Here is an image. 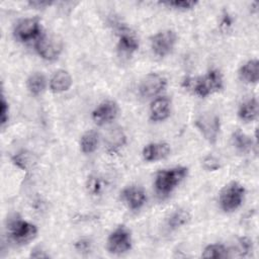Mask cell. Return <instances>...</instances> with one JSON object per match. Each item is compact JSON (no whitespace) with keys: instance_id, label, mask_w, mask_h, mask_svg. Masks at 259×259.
<instances>
[{"instance_id":"obj_1","label":"cell","mask_w":259,"mask_h":259,"mask_svg":"<svg viewBox=\"0 0 259 259\" xmlns=\"http://www.w3.org/2000/svg\"><path fill=\"white\" fill-rule=\"evenodd\" d=\"M182 87L187 91L204 98L224 88L223 75L219 70L212 69L200 77H185L182 81Z\"/></svg>"},{"instance_id":"obj_2","label":"cell","mask_w":259,"mask_h":259,"mask_svg":"<svg viewBox=\"0 0 259 259\" xmlns=\"http://www.w3.org/2000/svg\"><path fill=\"white\" fill-rule=\"evenodd\" d=\"M188 168L184 166H177L171 169L161 170L157 173L155 178V187L158 193L167 195L187 176Z\"/></svg>"},{"instance_id":"obj_3","label":"cell","mask_w":259,"mask_h":259,"mask_svg":"<svg viewBox=\"0 0 259 259\" xmlns=\"http://www.w3.org/2000/svg\"><path fill=\"white\" fill-rule=\"evenodd\" d=\"M35 51L46 61H55L61 55L64 44L62 38L52 32L41 33L35 41Z\"/></svg>"},{"instance_id":"obj_4","label":"cell","mask_w":259,"mask_h":259,"mask_svg":"<svg viewBox=\"0 0 259 259\" xmlns=\"http://www.w3.org/2000/svg\"><path fill=\"white\" fill-rule=\"evenodd\" d=\"M244 196V186L239 182L232 181L225 185L220 192V206L225 212H233L241 206Z\"/></svg>"},{"instance_id":"obj_5","label":"cell","mask_w":259,"mask_h":259,"mask_svg":"<svg viewBox=\"0 0 259 259\" xmlns=\"http://www.w3.org/2000/svg\"><path fill=\"white\" fill-rule=\"evenodd\" d=\"M7 230L12 241L19 245L27 244L28 242L33 240L37 234V229L35 225L23 221L19 218L10 220L7 224Z\"/></svg>"},{"instance_id":"obj_6","label":"cell","mask_w":259,"mask_h":259,"mask_svg":"<svg viewBox=\"0 0 259 259\" xmlns=\"http://www.w3.org/2000/svg\"><path fill=\"white\" fill-rule=\"evenodd\" d=\"M194 125L208 143L214 144L217 142L221 128V121L218 114L204 112L195 119Z\"/></svg>"},{"instance_id":"obj_7","label":"cell","mask_w":259,"mask_h":259,"mask_svg":"<svg viewBox=\"0 0 259 259\" xmlns=\"http://www.w3.org/2000/svg\"><path fill=\"white\" fill-rule=\"evenodd\" d=\"M41 25L38 17H28L19 20L13 29L15 39L21 42H26L32 39H37L41 34Z\"/></svg>"},{"instance_id":"obj_8","label":"cell","mask_w":259,"mask_h":259,"mask_svg":"<svg viewBox=\"0 0 259 259\" xmlns=\"http://www.w3.org/2000/svg\"><path fill=\"white\" fill-rule=\"evenodd\" d=\"M132 248V235L128 229L121 225L110 233L107 239L108 252L116 255L123 254Z\"/></svg>"},{"instance_id":"obj_9","label":"cell","mask_w":259,"mask_h":259,"mask_svg":"<svg viewBox=\"0 0 259 259\" xmlns=\"http://www.w3.org/2000/svg\"><path fill=\"white\" fill-rule=\"evenodd\" d=\"M177 35L172 29H164L158 31L151 38V48L153 53L163 58L169 55L175 47Z\"/></svg>"},{"instance_id":"obj_10","label":"cell","mask_w":259,"mask_h":259,"mask_svg":"<svg viewBox=\"0 0 259 259\" xmlns=\"http://www.w3.org/2000/svg\"><path fill=\"white\" fill-rule=\"evenodd\" d=\"M167 86V79L158 73L147 74L139 84V93L144 98H151L161 93Z\"/></svg>"},{"instance_id":"obj_11","label":"cell","mask_w":259,"mask_h":259,"mask_svg":"<svg viewBox=\"0 0 259 259\" xmlns=\"http://www.w3.org/2000/svg\"><path fill=\"white\" fill-rule=\"evenodd\" d=\"M119 108L115 101L106 100L92 111V119L98 125H103L116 118Z\"/></svg>"},{"instance_id":"obj_12","label":"cell","mask_w":259,"mask_h":259,"mask_svg":"<svg viewBox=\"0 0 259 259\" xmlns=\"http://www.w3.org/2000/svg\"><path fill=\"white\" fill-rule=\"evenodd\" d=\"M121 198L132 210H139L147 201L145 190L142 187L136 185L125 187L121 191Z\"/></svg>"},{"instance_id":"obj_13","label":"cell","mask_w":259,"mask_h":259,"mask_svg":"<svg viewBox=\"0 0 259 259\" xmlns=\"http://www.w3.org/2000/svg\"><path fill=\"white\" fill-rule=\"evenodd\" d=\"M171 111V100L167 96L154 99L150 105V119L152 121H163L167 119Z\"/></svg>"},{"instance_id":"obj_14","label":"cell","mask_w":259,"mask_h":259,"mask_svg":"<svg viewBox=\"0 0 259 259\" xmlns=\"http://www.w3.org/2000/svg\"><path fill=\"white\" fill-rule=\"evenodd\" d=\"M171 148L167 143H151L144 147L143 158L148 162H155L167 158L170 155Z\"/></svg>"},{"instance_id":"obj_15","label":"cell","mask_w":259,"mask_h":259,"mask_svg":"<svg viewBox=\"0 0 259 259\" xmlns=\"http://www.w3.org/2000/svg\"><path fill=\"white\" fill-rule=\"evenodd\" d=\"M72 77L70 73L66 70H58L54 73L50 80V89L54 93H62L67 90L72 85Z\"/></svg>"},{"instance_id":"obj_16","label":"cell","mask_w":259,"mask_h":259,"mask_svg":"<svg viewBox=\"0 0 259 259\" xmlns=\"http://www.w3.org/2000/svg\"><path fill=\"white\" fill-rule=\"evenodd\" d=\"M241 80L246 83H257L259 78V63L257 60H250L246 62L239 71Z\"/></svg>"},{"instance_id":"obj_17","label":"cell","mask_w":259,"mask_h":259,"mask_svg":"<svg viewBox=\"0 0 259 259\" xmlns=\"http://www.w3.org/2000/svg\"><path fill=\"white\" fill-rule=\"evenodd\" d=\"M239 117L246 121H253L257 118L258 115V101L256 98H251L244 101L238 110Z\"/></svg>"},{"instance_id":"obj_18","label":"cell","mask_w":259,"mask_h":259,"mask_svg":"<svg viewBox=\"0 0 259 259\" xmlns=\"http://www.w3.org/2000/svg\"><path fill=\"white\" fill-rule=\"evenodd\" d=\"M26 85H27V89L32 95L38 96L46 89L47 78L41 72H34L30 74L29 77L27 78Z\"/></svg>"},{"instance_id":"obj_19","label":"cell","mask_w":259,"mask_h":259,"mask_svg":"<svg viewBox=\"0 0 259 259\" xmlns=\"http://www.w3.org/2000/svg\"><path fill=\"white\" fill-rule=\"evenodd\" d=\"M99 143V135L96 131L90 130L84 133L80 139V150L84 154H91L93 153Z\"/></svg>"},{"instance_id":"obj_20","label":"cell","mask_w":259,"mask_h":259,"mask_svg":"<svg viewBox=\"0 0 259 259\" xmlns=\"http://www.w3.org/2000/svg\"><path fill=\"white\" fill-rule=\"evenodd\" d=\"M117 49L123 54L132 55L139 49V41L133 34L122 31L119 34Z\"/></svg>"},{"instance_id":"obj_21","label":"cell","mask_w":259,"mask_h":259,"mask_svg":"<svg viewBox=\"0 0 259 259\" xmlns=\"http://www.w3.org/2000/svg\"><path fill=\"white\" fill-rule=\"evenodd\" d=\"M105 141L107 150L113 152L125 144L126 137L120 128H112L108 132Z\"/></svg>"},{"instance_id":"obj_22","label":"cell","mask_w":259,"mask_h":259,"mask_svg":"<svg viewBox=\"0 0 259 259\" xmlns=\"http://www.w3.org/2000/svg\"><path fill=\"white\" fill-rule=\"evenodd\" d=\"M230 253H231L230 250L223 244H210L203 249L201 256L203 258L219 259V258L231 257Z\"/></svg>"},{"instance_id":"obj_23","label":"cell","mask_w":259,"mask_h":259,"mask_svg":"<svg viewBox=\"0 0 259 259\" xmlns=\"http://www.w3.org/2000/svg\"><path fill=\"white\" fill-rule=\"evenodd\" d=\"M190 221V214L186 209L179 208L173 211L170 217L168 218L167 224L170 229L175 230L178 229L184 225H186Z\"/></svg>"},{"instance_id":"obj_24","label":"cell","mask_w":259,"mask_h":259,"mask_svg":"<svg viewBox=\"0 0 259 259\" xmlns=\"http://www.w3.org/2000/svg\"><path fill=\"white\" fill-rule=\"evenodd\" d=\"M232 141H233V145L235 146V148L237 150H239L240 152L246 153V152H249L252 148L251 138L239 130H237L233 133Z\"/></svg>"},{"instance_id":"obj_25","label":"cell","mask_w":259,"mask_h":259,"mask_svg":"<svg viewBox=\"0 0 259 259\" xmlns=\"http://www.w3.org/2000/svg\"><path fill=\"white\" fill-rule=\"evenodd\" d=\"M161 4L171 7L173 9H177V10H189V9L194 8L198 4V2L190 1V0H175V1L162 2Z\"/></svg>"},{"instance_id":"obj_26","label":"cell","mask_w":259,"mask_h":259,"mask_svg":"<svg viewBox=\"0 0 259 259\" xmlns=\"http://www.w3.org/2000/svg\"><path fill=\"white\" fill-rule=\"evenodd\" d=\"M12 162L18 168L22 170H27L30 165V158L29 155L26 154L25 152H19L12 157Z\"/></svg>"},{"instance_id":"obj_27","label":"cell","mask_w":259,"mask_h":259,"mask_svg":"<svg viewBox=\"0 0 259 259\" xmlns=\"http://www.w3.org/2000/svg\"><path fill=\"white\" fill-rule=\"evenodd\" d=\"M253 244L252 241L247 237H242L239 239V256H247L250 252H252Z\"/></svg>"},{"instance_id":"obj_28","label":"cell","mask_w":259,"mask_h":259,"mask_svg":"<svg viewBox=\"0 0 259 259\" xmlns=\"http://www.w3.org/2000/svg\"><path fill=\"white\" fill-rule=\"evenodd\" d=\"M102 188V183L100 181L99 178L95 177V176H90L88 177L87 180V189L90 193L92 194H98L100 193Z\"/></svg>"},{"instance_id":"obj_29","label":"cell","mask_w":259,"mask_h":259,"mask_svg":"<svg viewBox=\"0 0 259 259\" xmlns=\"http://www.w3.org/2000/svg\"><path fill=\"white\" fill-rule=\"evenodd\" d=\"M203 166L208 171H214L220 168V162L215 157L208 155L203 159Z\"/></svg>"},{"instance_id":"obj_30","label":"cell","mask_w":259,"mask_h":259,"mask_svg":"<svg viewBox=\"0 0 259 259\" xmlns=\"http://www.w3.org/2000/svg\"><path fill=\"white\" fill-rule=\"evenodd\" d=\"M1 109H0V119H1V124L4 125L7 121H8V110H9V107H8V102L6 101L4 95H2L1 97Z\"/></svg>"},{"instance_id":"obj_31","label":"cell","mask_w":259,"mask_h":259,"mask_svg":"<svg viewBox=\"0 0 259 259\" xmlns=\"http://www.w3.org/2000/svg\"><path fill=\"white\" fill-rule=\"evenodd\" d=\"M75 248L78 252H81V253L89 252V250L91 248V243L89 240L81 239L75 243Z\"/></svg>"},{"instance_id":"obj_32","label":"cell","mask_w":259,"mask_h":259,"mask_svg":"<svg viewBox=\"0 0 259 259\" xmlns=\"http://www.w3.org/2000/svg\"><path fill=\"white\" fill-rule=\"evenodd\" d=\"M28 4L34 8H45L47 6H50L53 4V2L49 1H29Z\"/></svg>"},{"instance_id":"obj_33","label":"cell","mask_w":259,"mask_h":259,"mask_svg":"<svg viewBox=\"0 0 259 259\" xmlns=\"http://www.w3.org/2000/svg\"><path fill=\"white\" fill-rule=\"evenodd\" d=\"M30 256L33 257V258H48V257H50V255L47 254L41 249H34V250H32Z\"/></svg>"}]
</instances>
